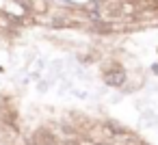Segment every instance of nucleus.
I'll list each match as a JSON object with an SVG mask.
<instances>
[{"mask_svg": "<svg viewBox=\"0 0 158 145\" xmlns=\"http://www.w3.org/2000/svg\"><path fill=\"white\" fill-rule=\"evenodd\" d=\"M104 80L108 82V85H113V87H119L123 80H126V72L121 69V67H115V69H108L106 74H104Z\"/></svg>", "mask_w": 158, "mask_h": 145, "instance_id": "1", "label": "nucleus"}, {"mask_svg": "<svg viewBox=\"0 0 158 145\" xmlns=\"http://www.w3.org/2000/svg\"><path fill=\"white\" fill-rule=\"evenodd\" d=\"M2 119H5V123H7V126H13V121H15V110L11 113V110H9V106H5V108H2Z\"/></svg>", "mask_w": 158, "mask_h": 145, "instance_id": "2", "label": "nucleus"}, {"mask_svg": "<svg viewBox=\"0 0 158 145\" xmlns=\"http://www.w3.org/2000/svg\"><path fill=\"white\" fill-rule=\"evenodd\" d=\"M100 145H106V143H100Z\"/></svg>", "mask_w": 158, "mask_h": 145, "instance_id": "3", "label": "nucleus"}]
</instances>
